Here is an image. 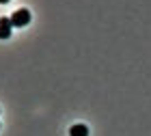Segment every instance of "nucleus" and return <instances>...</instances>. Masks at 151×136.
<instances>
[{
	"label": "nucleus",
	"mask_w": 151,
	"mask_h": 136,
	"mask_svg": "<svg viewBox=\"0 0 151 136\" xmlns=\"http://www.w3.org/2000/svg\"><path fill=\"white\" fill-rule=\"evenodd\" d=\"M28 22H30V11H28V9H17V11L11 15V24L17 26V28L28 26Z\"/></svg>",
	"instance_id": "f257e3e1"
},
{
	"label": "nucleus",
	"mask_w": 151,
	"mask_h": 136,
	"mask_svg": "<svg viewBox=\"0 0 151 136\" xmlns=\"http://www.w3.org/2000/svg\"><path fill=\"white\" fill-rule=\"evenodd\" d=\"M11 17H0V39H9L11 37Z\"/></svg>",
	"instance_id": "f03ea898"
},
{
	"label": "nucleus",
	"mask_w": 151,
	"mask_h": 136,
	"mask_svg": "<svg viewBox=\"0 0 151 136\" xmlns=\"http://www.w3.org/2000/svg\"><path fill=\"white\" fill-rule=\"evenodd\" d=\"M69 136H88V125H84V123H76V125H71Z\"/></svg>",
	"instance_id": "7ed1b4c3"
},
{
	"label": "nucleus",
	"mask_w": 151,
	"mask_h": 136,
	"mask_svg": "<svg viewBox=\"0 0 151 136\" xmlns=\"http://www.w3.org/2000/svg\"><path fill=\"white\" fill-rule=\"evenodd\" d=\"M6 2H9V0H0V4H6Z\"/></svg>",
	"instance_id": "20e7f679"
}]
</instances>
